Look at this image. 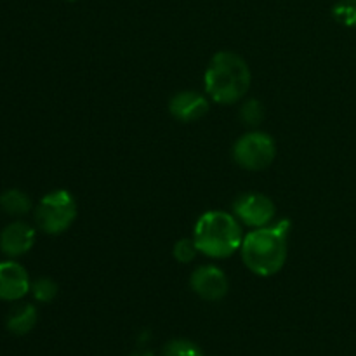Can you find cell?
Returning a JSON list of instances; mask_svg holds the SVG:
<instances>
[{
  "mask_svg": "<svg viewBox=\"0 0 356 356\" xmlns=\"http://www.w3.org/2000/svg\"><path fill=\"white\" fill-rule=\"evenodd\" d=\"M264 118V108L259 99H247L240 108V120L249 127H257Z\"/></svg>",
  "mask_w": 356,
  "mask_h": 356,
  "instance_id": "obj_14",
  "label": "cell"
},
{
  "mask_svg": "<svg viewBox=\"0 0 356 356\" xmlns=\"http://www.w3.org/2000/svg\"><path fill=\"white\" fill-rule=\"evenodd\" d=\"M68 2H75V0H68Z\"/></svg>",
  "mask_w": 356,
  "mask_h": 356,
  "instance_id": "obj_19",
  "label": "cell"
},
{
  "mask_svg": "<svg viewBox=\"0 0 356 356\" xmlns=\"http://www.w3.org/2000/svg\"><path fill=\"white\" fill-rule=\"evenodd\" d=\"M240 221L225 211H209L198 218L193 240L198 250L212 259H225L240 250L243 242Z\"/></svg>",
  "mask_w": 356,
  "mask_h": 356,
  "instance_id": "obj_3",
  "label": "cell"
},
{
  "mask_svg": "<svg viewBox=\"0 0 356 356\" xmlns=\"http://www.w3.org/2000/svg\"><path fill=\"white\" fill-rule=\"evenodd\" d=\"M37 318V308L33 305H19L13 308V312L7 316V330L16 334V336H24L33 329Z\"/></svg>",
  "mask_w": 356,
  "mask_h": 356,
  "instance_id": "obj_11",
  "label": "cell"
},
{
  "mask_svg": "<svg viewBox=\"0 0 356 356\" xmlns=\"http://www.w3.org/2000/svg\"><path fill=\"white\" fill-rule=\"evenodd\" d=\"M79 209L68 190H54L45 195L35 209V221L47 235H61L75 222Z\"/></svg>",
  "mask_w": 356,
  "mask_h": 356,
  "instance_id": "obj_4",
  "label": "cell"
},
{
  "mask_svg": "<svg viewBox=\"0 0 356 356\" xmlns=\"http://www.w3.org/2000/svg\"><path fill=\"white\" fill-rule=\"evenodd\" d=\"M35 243V229L24 221H14L0 233V252L7 257H19L26 254Z\"/></svg>",
  "mask_w": 356,
  "mask_h": 356,
  "instance_id": "obj_10",
  "label": "cell"
},
{
  "mask_svg": "<svg viewBox=\"0 0 356 356\" xmlns=\"http://www.w3.org/2000/svg\"><path fill=\"white\" fill-rule=\"evenodd\" d=\"M277 145L266 132L243 134L233 146V160L245 170H263L273 163Z\"/></svg>",
  "mask_w": 356,
  "mask_h": 356,
  "instance_id": "obj_5",
  "label": "cell"
},
{
  "mask_svg": "<svg viewBox=\"0 0 356 356\" xmlns=\"http://www.w3.org/2000/svg\"><path fill=\"white\" fill-rule=\"evenodd\" d=\"M233 216L250 228H264L277 216L273 200L263 193H243L233 202Z\"/></svg>",
  "mask_w": 356,
  "mask_h": 356,
  "instance_id": "obj_6",
  "label": "cell"
},
{
  "mask_svg": "<svg viewBox=\"0 0 356 356\" xmlns=\"http://www.w3.org/2000/svg\"><path fill=\"white\" fill-rule=\"evenodd\" d=\"M169 111L177 122H190L200 120L209 111V99L200 92L195 90H181L174 94V97L169 103Z\"/></svg>",
  "mask_w": 356,
  "mask_h": 356,
  "instance_id": "obj_9",
  "label": "cell"
},
{
  "mask_svg": "<svg viewBox=\"0 0 356 356\" xmlns=\"http://www.w3.org/2000/svg\"><path fill=\"white\" fill-rule=\"evenodd\" d=\"M332 16L344 26L356 28V0H339L332 7Z\"/></svg>",
  "mask_w": 356,
  "mask_h": 356,
  "instance_id": "obj_16",
  "label": "cell"
},
{
  "mask_svg": "<svg viewBox=\"0 0 356 356\" xmlns=\"http://www.w3.org/2000/svg\"><path fill=\"white\" fill-rule=\"evenodd\" d=\"M291 221L280 219L278 222L257 228L243 236V264L257 277H273L284 268L289 254V232Z\"/></svg>",
  "mask_w": 356,
  "mask_h": 356,
  "instance_id": "obj_1",
  "label": "cell"
},
{
  "mask_svg": "<svg viewBox=\"0 0 356 356\" xmlns=\"http://www.w3.org/2000/svg\"><path fill=\"white\" fill-rule=\"evenodd\" d=\"M31 282L28 271L16 261L0 263V299L19 301L30 292Z\"/></svg>",
  "mask_w": 356,
  "mask_h": 356,
  "instance_id": "obj_8",
  "label": "cell"
},
{
  "mask_svg": "<svg viewBox=\"0 0 356 356\" xmlns=\"http://www.w3.org/2000/svg\"><path fill=\"white\" fill-rule=\"evenodd\" d=\"M190 287L198 298L214 302L225 299V296L228 294L229 284L221 268L204 264L193 271L190 278Z\"/></svg>",
  "mask_w": 356,
  "mask_h": 356,
  "instance_id": "obj_7",
  "label": "cell"
},
{
  "mask_svg": "<svg viewBox=\"0 0 356 356\" xmlns=\"http://www.w3.org/2000/svg\"><path fill=\"white\" fill-rule=\"evenodd\" d=\"M200 252L195 243L193 238H181L179 242L174 243V249H172V256L177 263L181 264H188L197 257V254Z\"/></svg>",
  "mask_w": 356,
  "mask_h": 356,
  "instance_id": "obj_17",
  "label": "cell"
},
{
  "mask_svg": "<svg viewBox=\"0 0 356 356\" xmlns=\"http://www.w3.org/2000/svg\"><path fill=\"white\" fill-rule=\"evenodd\" d=\"M162 356H204V351L193 341L177 337V339H170L163 346Z\"/></svg>",
  "mask_w": 356,
  "mask_h": 356,
  "instance_id": "obj_13",
  "label": "cell"
},
{
  "mask_svg": "<svg viewBox=\"0 0 356 356\" xmlns=\"http://www.w3.org/2000/svg\"><path fill=\"white\" fill-rule=\"evenodd\" d=\"M131 356H155L152 353V351H136V353H132Z\"/></svg>",
  "mask_w": 356,
  "mask_h": 356,
  "instance_id": "obj_18",
  "label": "cell"
},
{
  "mask_svg": "<svg viewBox=\"0 0 356 356\" xmlns=\"http://www.w3.org/2000/svg\"><path fill=\"white\" fill-rule=\"evenodd\" d=\"M0 209L9 216H24L31 211V200L24 191L7 190L0 195Z\"/></svg>",
  "mask_w": 356,
  "mask_h": 356,
  "instance_id": "obj_12",
  "label": "cell"
},
{
  "mask_svg": "<svg viewBox=\"0 0 356 356\" xmlns=\"http://www.w3.org/2000/svg\"><path fill=\"white\" fill-rule=\"evenodd\" d=\"M35 301L38 302H51L58 296V284L51 278H37L30 287Z\"/></svg>",
  "mask_w": 356,
  "mask_h": 356,
  "instance_id": "obj_15",
  "label": "cell"
},
{
  "mask_svg": "<svg viewBox=\"0 0 356 356\" xmlns=\"http://www.w3.org/2000/svg\"><path fill=\"white\" fill-rule=\"evenodd\" d=\"M250 68L243 58L232 51H221L205 70V92L218 104H235L249 92Z\"/></svg>",
  "mask_w": 356,
  "mask_h": 356,
  "instance_id": "obj_2",
  "label": "cell"
}]
</instances>
